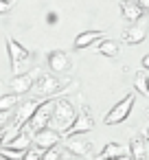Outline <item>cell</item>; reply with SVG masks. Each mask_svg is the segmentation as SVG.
<instances>
[{
  "mask_svg": "<svg viewBox=\"0 0 149 160\" xmlns=\"http://www.w3.org/2000/svg\"><path fill=\"white\" fill-rule=\"evenodd\" d=\"M75 118H77L75 105H72L68 99H57L55 110H53V118H51V123L59 127V134H62V132H66V129L75 123Z\"/></svg>",
  "mask_w": 149,
  "mask_h": 160,
  "instance_id": "6da1fadb",
  "label": "cell"
},
{
  "mask_svg": "<svg viewBox=\"0 0 149 160\" xmlns=\"http://www.w3.org/2000/svg\"><path fill=\"white\" fill-rule=\"evenodd\" d=\"M55 103H57V99L53 97V99H46V101H42V103L37 105V110H35V114H33V118H31V123H29V132H31V134H37V132H42V129L48 127V123H51V118H53Z\"/></svg>",
  "mask_w": 149,
  "mask_h": 160,
  "instance_id": "7a4b0ae2",
  "label": "cell"
},
{
  "mask_svg": "<svg viewBox=\"0 0 149 160\" xmlns=\"http://www.w3.org/2000/svg\"><path fill=\"white\" fill-rule=\"evenodd\" d=\"M134 101H136V97L134 94H127L125 99H121L105 116H103V123L107 125V127H112V125H118V123H123L129 114H132V108H134Z\"/></svg>",
  "mask_w": 149,
  "mask_h": 160,
  "instance_id": "3957f363",
  "label": "cell"
},
{
  "mask_svg": "<svg viewBox=\"0 0 149 160\" xmlns=\"http://www.w3.org/2000/svg\"><path fill=\"white\" fill-rule=\"evenodd\" d=\"M92 127H94L92 112H90V108H88V105H83V108L79 110V114H77L75 123H72L66 132H62V136H66V138H72V136H83V134L92 132Z\"/></svg>",
  "mask_w": 149,
  "mask_h": 160,
  "instance_id": "277c9868",
  "label": "cell"
},
{
  "mask_svg": "<svg viewBox=\"0 0 149 160\" xmlns=\"http://www.w3.org/2000/svg\"><path fill=\"white\" fill-rule=\"evenodd\" d=\"M7 48H9V57H11V70H13V75L18 77L20 70H22V66L31 59V53H29V48H24L16 38H7Z\"/></svg>",
  "mask_w": 149,
  "mask_h": 160,
  "instance_id": "5b68a950",
  "label": "cell"
},
{
  "mask_svg": "<svg viewBox=\"0 0 149 160\" xmlns=\"http://www.w3.org/2000/svg\"><path fill=\"white\" fill-rule=\"evenodd\" d=\"M42 75V70L40 68H33V70H29V72H22V75H18V77H13L11 81H9V88H11V92L13 94H27V92H31V88L37 83V77Z\"/></svg>",
  "mask_w": 149,
  "mask_h": 160,
  "instance_id": "8992f818",
  "label": "cell"
},
{
  "mask_svg": "<svg viewBox=\"0 0 149 160\" xmlns=\"http://www.w3.org/2000/svg\"><path fill=\"white\" fill-rule=\"evenodd\" d=\"M35 90H37L40 97H48V99H53L59 92H66V88L62 86V81L55 75H42L35 83Z\"/></svg>",
  "mask_w": 149,
  "mask_h": 160,
  "instance_id": "52a82bcc",
  "label": "cell"
},
{
  "mask_svg": "<svg viewBox=\"0 0 149 160\" xmlns=\"http://www.w3.org/2000/svg\"><path fill=\"white\" fill-rule=\"evenodd\" d=\"M59 140H62V134H59L57 129H53V127H46V129H42V132L33 134L35 149H40L42 153H44V151H48V149H53V147H57V145H59Z\"/></svg>",
  "mask_w": 149,
  "mask_h": 160,
  "instance_id": "ba28073f",
  "label": "cell"
},
{
  "mask_svg": "<svg viewBox=\"0 0 149 160\" xmlns=\"http://www.w3.org/2000/svg\"><path fill=\"white\" fill-rule=\"evenodd\" d=\"M118 9H121V13H123V18L127 20V22H140L142 18H145V9L136 2V0H129V2H118Z\"/></svg>",
  "mask_w": 149,
  "mask_h": 160,
  "instance_id": "9c48e42d",
  "label": "cell"
},
{
  "mask_svg": "<svg viewBox=\"0 0 149 160\" xmlns=\"http://www.w3.org/2000/svg\"><path fill=\"white\" fill-rule=\"evenodd\" d=\"M90 145H92L90 140H86L81 136H72V138L66 140V151L75 158H86L90 153Z\"/></svg>",
  "mask_w": 149,
  "mask_h": 160,
  "instance_id": "30bf717a",
  "label": "cell"
},
{
  "mask_svg": "<svg viewBox=\"0 0 149 160\" xmlns=\"http://www.w3.org/2000/svg\"><path fill=\"white\" fill-rule=\"evenodd\" d=\"M147 38V22H136V24H129L125 31H123V42L125 44H140L142 40Z\"/></svg>",
  "mask_w": 149,
  "mask_h": 160,
  "instance_id": "8fae6325",
  "label": "cell"
},
{
  "mask_svg": "<svg viewBox=\"0 0 149 160\" xmlns=\"http://www.w3.org/2000/svg\"><path fill=\"white\" fill-rule=\"evenodd\" d=\"M48 66H51V70L53 72H66V70H70V57H68V53H64V51H51L48 53Z\"/></svg>",
  "mask_w": 149,
  "mask_h": 160,
  "instance_id": "7c38bea8",
  "label": "cell"
},
{
  "mask_svg": "<svg viewBox=\"0 0 149 160\" xmlns=\"http://www.w3.org/2000/svg\"><path fill=\"white\" fill-rule=\"evenodd\" d=\"M105 38V31H83V33H79L77 38H75V51H83V48H88V46H92L97 40H103Z\"/></svg>",
  "mask_w": 149,
  "mask_h": 160,
  "instance_id": "4fadbf2b",
  "label": "cell"
},
{
  "mask_svg": "<svg viewBox=\"0 0 149 160\" xmlns=\"http://www.w3.org/2000/svg\"><path fill=\"white\" fill-rule=\"evenodd\" d=\"M123 156H127V147L114 140V142H107L101 149V153L97 156V160H112V158H123Z\"/></svg>",
  "mask_w": 149,
  "mask_h": 160,
  "instance_id": "5bb4252c",
  "label": "cell"
},
{
  "mask_svg": "<svg viewBox=\"0 0 149 160\" xmlns=\"http://www.w3.org/2000/svg\"><path fill=\"white\" fill-rule=\"evenodd\" d=\"M33 142V136H31V132H20L16 138H11L9 142H5L2 147H7V149H16V151H27L29 149V145Z\"/></svg>",
  "mask_w": 149,
  "mask_h": 160,
  "instance_id": "9a60e30c",
  "label": "cell"
},
{
  "mask_svg": "<svg viewBox=\"0 0 149 160\" xmlns=\"http://www.w3.org/2000/svg\"><path fill=\"white\" fill-rule=\"evenodd\" d=\"M129 153H132V160H149L147 140H145V138H132V142H129Z\"/></svg>",
  "mask_w": 149,
  "mask_h": 160,
  "instance_id": "2e32d148",
  "label": "cell"
},
{
  "mask_svg": "<svg viewBox=\"0 0 149 160\" xmlns=\"http://www.w3.org/2000/svg\"><path fill=\"white\" fill-rule=\"evenodd\" d=\"M134 88H136V92L149 97V77L145 75V70H140V72L134 75Z\"/></svg>",
  "mask_w": 149,
  "mask_h": 160,
  "instance_id": "e0dca14e",
  "label": "cell"
},
{
  "mask_svg": "<svg viewBox=\"0 0 149 160\" xmlns=\"http://www.w3.org/2000/svg\"><path fill=\"white\" fill-rule=\"evenodd\" d=\"M118 51H121L118 44L112 42V40H103V42L99 44V53L105 55V57H112V59H114V57H118Z\"/></svg>",
  "mask_w": 149,
  "mask_h": 160,
  "instance_id": "ac0fdd59",
  "label": "cell"
},
{
  "mask_svg": "<svg viewBox=\"0 0 149 160\" xmlns=\"http://www.w3.org/2000/svg\"><path fill=\"white\" fill-rule=\"evenodd\" d=\"M18 103H20V97H18V94H13V92L2 94V97H0V112H9V110L16 108Z\"/></svg>",
  "mask_w": 149,
  "mask_h": 160,
  "instance_id": "d6986e66",
  "label": "cell"
},
{
  "mask_svg": "<svg viewBox=\"0 0 149 160\" xmlns=\"http://www.w3.org/2000/svg\"><path fill=\"white\" fill-rule=\"evenodd\" d=\"M27 151H16V149H7V147H0V158L2 160H24Z\"/></svg>",
  "mask_w": 149,
  "mask_h": 160,
  "instance_id": "ffe728a7",
  "label": "cell"
},
{
  "mask_svg": "<svg viewBox=\"0 0 149 160\" xmlns=\"http://www.w3.org/2000/svg\"><path fill=\"white\" fill-rule=\"evenodd\" d=\"M42 160H62V151H59V147H53V149L44 151V153H42Z\"/></svg>",
  "mask_w": 149,
  "mask_h": 160,
  "instance_id": "44dd1931",
  "label": "cell"
},
{
  "mask_svg": "<svg viewBox=\"0 0 149 160\" xmlns=\"http://www.w3.org/2000/svg\"><path fill=\"white\" fill-rule=\"evenodd\" d=\"M24 160H42V151L40 149H27V153H24Z\"/></svg>",
  "mask_w": 149,
  "mask_h": 160,
  "instance_id": "7402d4cb",
  "label": "cell"
},
{
  "mask_svg": "<svg viewBox=\"0 0 149 160\" xmlns=\"http://www.w3.org/2000/svg\"><path fill=\"white\" fill-rule=\"evenodd\" d=\"M13 9V2H9V0H0V16H5Z\"/></svg>",
  "mask_w": 149,
  "mask_h": 160,
  "instance_id": "603a6c76",
  "label": "cell"
},
{
  "mask_svg": "<svg viewBox=\"0 0 149 160\" xmlns=\"http://www.w3.org/2000/svg\"><path fill=\"white\" fill-rule=\"evenodd\" d=\"M11 121V110L9 112H0V129H5V125Z\"/></svg>",
  "mask_w": 149,
  "mask_h": 160,
  "instance_id": "cb8c5ba5",
  "label": "cell"
},
{
  "mask_svg": "<svg viewBox=\"0 0 149 160\" xmlns=\"http://www.w3.org/2000/svg\"><path fill=\"white\" fill-rule=\"evenodd\" d=\"M140 64H142V70H149V53H147V55H142Z\"/></svg>",
  "mask_w": 149,
  "mask_h": 160,
  "instance_id": "d4e9b609",
  "label": "cell"
},
{
  "mask_svg": "<svg viewBox=\"0 0 149 160\" xmlns=\"http://www.w3.org/2000/svg\"><path fill=\"white\" fill-rule=\"evenodd\" d=\"M55 20H57V13L51 11V13H48V24H55Z\"/></svg>",
  "mask_w": 149,
  "mask_h": 160,
  "instance_id": "484cf974",
  "label": "cell"
},
{
  "mask_svg": "<svg viewBox=\"0 0 149 160\" xmlns=\"http://www.w3.org/2000/svg\"><path fill=\"white\" fill-rule=\"evenodd\" d=\"M62 160H79V158H75V156H70V153H62Z\"/></svg>",
  "mask_w": 149,
  "mask_h": 160,
  "instance_id": "4316f807",
  "label": "cell"
},
{
  "mask_svg": "<svg viewBox=\"0 0 149 160\" xmlns=\"http://www.w3.org/2000/svg\"><path fill=\"white\" fill-rule=\"evenodd\" d=\"M138 5H140V7H142V9L147 11V9H149V0H140V2H138Z\"/></svg>",
  "mask_w": 149,
  "mask_h": 160,
  "instance_id": "83f0119b",
  "label": "cell"
},
{
  "mask_svg": "<svg viewBox=\"0 0 149 160\" xmlns=\"http://www.w3.org/2000/svg\"><path fill=\"white\" fill-rule=\"evenodd\" d=\"M7 129V127H5ZM5 129H0V147H2V142H5Z\"/></svg>",
  "mask_w": 149,
  "mask_h": 160,
  "instance_id": "f1b7e54d",
  "label": "cell"
},
{
  "mask_svg": "<svg viewBox=\"0 0 149 160\" xmlns=\"http://www.w3.org/2000/svg\"><path fill=\"white\" fill-rule=\"evenodd\" d=\"M112 160H132V158H127V156H123V158H112Z\"/></svg>",
  "mask_w": 149,
  "mask_h": 160,
  "instance_id": "f546056e",
  "label": "cell"
},
{
  "mask_svg": "<svg viewBox=\"0 0 149 160\" xmlns=\"http://www.w3.org/2000/svg\"><path fill=\"white\" fill-rule=\"evenodd\" d=\"M147 121H149V112H147Z\"/></svg>",
  "mask_w": 149,
  "mask_h": 160,
  "instance_id": "4dcf8cb0",
  "label": "cell"
}]
</instances>
